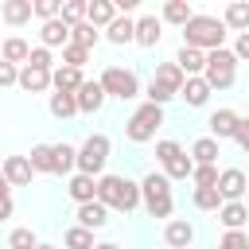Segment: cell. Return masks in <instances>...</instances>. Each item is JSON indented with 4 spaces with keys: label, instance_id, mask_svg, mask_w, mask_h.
Masks as SVG:
<instances>
[{
    "label": "cell",
    "instance_id": "obj_1",
    "mask_svg": "<svg viewBox=\"0 0 249 249\" xmlns=\"http://www.w3.org/2000/svg\"><path fill=\"white\" fill-rule=\"evenodd\" d=\"M183 47H195V51H218L226 47V23L218 16H206V12H195L187 23H183Z\"/></svg>",
    "mask_w": 249,
    "mask_h": 249
},
{
    "label": "cell",
    "instance_id": "obj_2",
    "mask_svg": "<svg viewBox=\"0 0 249 249\" xmlns=\"http://www.w3.org/2000/svg\"><path fill=\"white\" fill-rule=\"evenodd\" d=\"M97 202L105 210H121L132 214L140 206V183H132L128 175H101L97 179Z\"/></svg>",
    "mask_w": 249,
    "mask_h": 249
},
{
    "label": "cell",
    "instance_id": "obj_3",
    "mask_svg": "<svg viewBox=\"0 0 249 249\" xmlns=\"http://www.w3.org/2000/svg\"><path fill=\"white\" fill-rule=\"evenodd\" d=\"M140 206H144L148 218H171L175 195H171V179L163 171H148L140 179Z\"/></svg>",
    "mask_w": 249,
    "mask_h": 249
},
{
    "label": "cell",
    "instance_id": "obj_4",
    "mask_svg": "<svg viewBox=\"0 0 249 249\" xmlns=\"http://www.w3.org/2000/svg\"><path fill=\"white\" fill-rule=\"evenodd\" d=\"M160 128H163V109L152 105V101H144V105H136V109L128 113V121H124V140H128V144H148V140H156Z\"/></svg>",
    "mask_w": 249,
    "mask_h": 249
},
{
    "label": "cell",
    "instance_id": "obj_5",
    "mask_svg": "<svg viewBox=\"0 0 249 249\" xmlns=\"http://www.w3.org/2000/svg\"><path fill=\"white\" fill-rule=\"evenodd\" d=\"M179 89H183V70L175 62H160L156 74H152V82L144 86V101H152V105L163 109L171 97H179Z\"/></svg>",
    "mask_w": 249,
    "mask_h": 249
},
{
    "label": "cell",
    "instance_id": "obj_6",
    "mask_svg": "<svg viewBox=\"0 0 249 249\" xmlns=\"http://www.w3.org/2000/svg\"><path fill=\"white\" fill-rule=\"evenodd\" d=\"M109 152H113V144H109V136L105 132H89L86 140H82V148H78V175H89V179H101V171H105V163H109Z\"/></svg>",
    "mask_w": 249,
    "mask_h": 249
},
{
    "label": "cell",
    "instance_id": "obj_7",
    "mask_svg": "<svg viewBox=\"0 0 249 249\" xmlns=\"http://www.w3.org/2000/svg\"><path fill=\"white\" fill-rule=\"evenodd\" d=\"M202 82L210 86V93H214V89H230V86L237 82V58H233V51H230V47H218V51H210V54H206Z\"/></svg>",
    "mask_w": 249,
    "mask_h": 249
},
{
    "label": "cell",
    "instance_id": "obj_8",
    "mask_svg": "<svg viewBox=\"0 0 249 249\" xmlns=\"http://www.w3.org/2000/svg\"><path fill=\"white\" fill-rule=\"evenodd\" d=\"M97 82H101L105 97H117V101L140 97V78H136V70H128V66H105Z\"/></svg>",
    "mask_w": 249,
    "mask_h": 249
},
{
    "label": "cell",
    "instance_id": "obj_9",
    "mask_svg": "<svg viewBox=\"0 0 249 249\" xmlns=\"http://www.w3.org/2000/svg\"><path fill=\"white\" fill-rule=\"evenodd\" d=\"M214 187H218L222 202H245V187H249V175H245L241 167H222Z\"/></svg>",
    "mask_w": 249,
    "mask_h": 249
},
{
    "label": "cell",
    "instance_id": "obj_10",
    "mask_svg": "<svg viewBox=\"0 0 249 249\" xmlns=\"http://www.w3.org/2000/svg\"><path fill=\"white\" fill-rule=\"evenodd\" d=\"M160 39H163V23H160V16H140L136 19V35H132V43L136 47H144V51H152V47H160Z\"/></svg>",
    "mask_w": 249,
    "mask_h": 249
},
{
    "label": "cell",
    "instance_id": "obj_11",
    "mask_svg": "<svg viewBox=\"0 0 249 249\" xmlns=\"http://www.w3.org/2000/svg\"><path fill=\"white\" fill-rule=\"evenodd\" d=\"M237 113L233 109H214L210 117H206V128H210V136L222 144V140H233V132H237Z\"/></svg>",
    "mask_w": 249,
    "mask_h": 249
},
{
    "label": "cell",
    "instance_id": "obj_12",
    "mask_svg": "<svg viewBox=\"0 0 249 249\" xmlns=\"http://www.w3.org/2000/svg\"><path fill=\"white\" fill-rule=\"evenodd\" d=\"M191 241H195V226L187 218H171L163 226V245L167 249H191Z\"/></svg>",
    "mask_w": 249,
    "mask_h": 249
},
{
    "label": "cell",
    "instance_id": "obj_13",
    "mask_svg": "<svg viewBox=\"0 0 249 249\" xmlns=\"http://www.w3.org/2000/svg\"><path fill=\"white\" fill-rule=\"evenodd\" d=\"M16 86H19L23 93H47V89H51V70H39V66H27V62H23Z\"/></svg>",
    "mask_w": 249,
    "mask_h": 249
},
{
    "label": "cell",
    "instance_id": "obj_14",
    "mask_svg": "<svg viewBox=\"0 0 249 249\" xmlns=\"http://www.w3.org/2000/svg\"><path fill=\"white\" fill-rule=\"evenodd\" d=\"M74 101H78V113H97V109L105 105V89H101V82H97V78H86L82 89L74 93Z\"/></svg>",
    "mask_w": 249,
    "mask_h": 249
},
{
    "label": "cell",
    "instance_id": "obj_15",
    "mask_svg": "<svg viewBox=\"0 0 249 249\" xmlns=\"http://www.w3.org/2000/svg\"><path fill=\"white\" fill-rule=\"evenodd\" d=\"M74 218H78L74 226H82V230H89V233H93V230H105V226H109V210H105V206H101L97 198H93V202H82Z\"/></svg>",
    "mask_w": 249,
    "mask_h": 249
},
{
    "label": "cell",
    "instance_id": "obj_16",
    "mask_svg": "<svg viewBox=\"0 0 249 249\" xmlns=\"http://www.w3.org/2000/svg\"><path fill=\"white\" fill-rule=\"evenodd\" d=\"M113 19H117V4H113V0H86V23H89V27L105 31Z\"/></svg>",
    "mask_w": 249,
    "mask_h": 249
},
{
    "label": "cell",
    "instance_id": "obj_17",
    "mask_svg": "<svg viewBox=\"0 0 249 249\" xmlns=\"http://www.w3.org/2000/svg\"><path fill=\"white\" fill-rule=\"evenodd\" d=\"M171 62L183 70V78H202V66H206V51H195V47H179Z\"/></svg>",
    "mask_w": 249,
    "mask_h": 249
},
{
    "label": "cell",
    "instance_id": "obj_18",
    "mask_svg": "<svg viewBox=\"0 0 249 249\" xmlns=\"http://www.w3.org/2000/svg\"><path fill=\"white\" fill-rule=\"evenodd\" d=\"M0 171H4V179H8V187H27L31 183V163H27V156H8L4 163H0Z\"/></svg>",
    "mask_w": 249,
    "mask_h": 249
},
{
    "label": "cell",
    "instance_id": "obj_19",
    "mask_svg": "<svg viewBox=\"0 0 249 249\" xmlns=\"http://www.w3.org/2000/svg\"><path fill=\"white\" fill-rule=\"evenodd\" d=\"M31 16H35L31 0H4V4H0V19H4V23H12V27L31 23Z\"/></svg>",
    "mask_w": 249,
    "mask_h": 249
},
{
    "label": "cell",
    "instance_id": "obj_20",
    "mask_svg": "<svg viewBox=\"0 0 249 249\" xmlns=\"http://www.w3.org/2000/svg\"><path fill=\"white\" fill-rule=\"evenodd\" d=\"M132 35H136V19H132V16H121V12H117V19L105 27V39H109L113 47H128Z\"/></svg>",
    "mask_w": 249,
    "mask_h": 249
},
{
    "label": "cell",
    "instance_id": "obj_21",
    "mask_svg": "<svg viewBox=\"0 0 249 249\" xmlns=\"http://www.w3.org/2000/svg\"><path fill=\"white\" fill-rule=\"evenodd\" d=\"M82 70H74V66H54L51 70V86H54V93H78L82 89Z\"/></svg>",
    "mask_w": 249,
    "mask_h": 249
},
{
    "label": "cell",
    "instance_id": "obj_22",
    "mask_svg": "<svg viewBox=\"0 0 249 249\" xmlns=\"http://www.w3.org/2000/svg\"><path fill=\"white\" fill-rule=\"evenodd\" d=\"M222 23H226V31H249V0H233V4H226V12L218 16Z\"/></svg>",
    "mask_w": 249,
    "mask_h": 249
},
{
    "label": "cell",
    "instance_id": "obj_23",
    "mask_svg": "<svg viewBox=\"0 0 249 249\" xmlns=\"http://www.w3.org/2000/svg\"><path fill=\"white\" fill-rule=\"evenodd\" d=\"M179 97L187 101V109H202V105L210 101V86H206L202 78H183V89H179Z\"/></svg>",
    "mask_w": 249,
    "mask_h": 249
},
{
    "label": "cell",
    "instance_id": "obj_24",
    "mask_svg": "<svg viewBox=\"0 0 249 249\" xmlns=\"http://www.w3.org/2000/svg\"><path fill=\"white\" fill-rule=\"evenodd\" d=\"M66 195H70L78 206H82V202H93V198H97V179H89V175H78V171H74V175H70V183H66Z\"/></svg>",
    "mask_w": 249,
    "mask_h": 249
},
{
    "label": "cell",
    "instance_id": "obj_25",
    "mask_svg": "<svg viewBox=\"0 0 249 249\" xmlns=\"http://www.w3.org/2000/svg\"><path fill=\"white\" fill-rule=\"evenodd\" d=\"M218 222L226 230H245L249 226V206L245 202H222L218 206Z\"/></svg>",
    "mask_w": 249,
    "mask_h": 249
},
{
    "label": "cell",
    "instance_id": "obj_26",
    "mask_svg": "<svg viewBox=\"0 0 249 249\" xmlns=\"http://www.w3.org/2000/svg\"><path fill=\"white\" fill-rule=\"evenodd\" d=\"M39 39H43L39 47H47V51H51V47H66V43H70V27H66L62 19H47V23L39 27Z\"/></svg>",
    "mask_w": 249,
    "mask_h": 249
},
{
    "label": "cell",
    "instance_id": "obj_27",
    "mask_svg": "<svg viewBox=\"0 0 249 249\" xmlns=\"http://www.w3.org/2000/svg\"><path fill=\"white\" fill-rule=\"evenodd\" d=\"M187 156H191L195 163H218V156H222V144H218L214 136H198V140L187 148Z\"/></svg>",
    "mask_w": 249,
    "mask_h": 249
},
{
    "label": "cell",
    "instance_id": "obj_28",
    "mask_svg": "<svg viewBox=\"0 0 249 249\" xmlns=\"http://www.w3.org/2000/svg\"><path fill=\"white\" fill-rule=\"evenodd\" d=\"M51 152H54V175H74V167H78V148L66 144V140H58V144H51Z\"/></svg>",
    "mask_w": 249,
    "mask_h": 249
},
{
    "label": "cell",
    "instance_id": "obj_29",
    "mask_svg": "<svg viewBox=\"0 0 249 249\" xmlns=\"http://www.w3.org/2000/svg\"><path fill=\"white\" fill-rule=\"evenodd\" d=\"M191 16H195V8H191L187 0H167V4L160 8V23H171V27H183Z\"/></svg>",
    "mask_w": 249,
    "mask_h": 249
},
{
    "label": "cell",
    "instance_id": "obj_30",
    "mask_svg": "<svg viewBox=\"0 0 249 249\" xmlns=\"http://www.w3.org/2000/svg\"><path fill=\"white\" fill-rule=\"evenodd\" d=\"M27 54H31V43H27V39H19V35L4 39V47H0V58H4V62H12V66L27 62Z\"/></svg>",
    "mask_w": 249,
    "mask_h": 249
},
{
    "label": "cell",
    "instance_id": "obj_31",
    "mask_svg": "<svg viewBox=\"0 0 249 249\" xmlns=\"http://www.w3.org/2000/svg\"><path fill=\"white\" fill-rule=\"evenodd\" d=\"M27 163H31V171H39V175H54V152H51V144H35V148L27 152Z\"/></svg>",
    "mask_w": 249,
    "mask_h": 249
},
{
    "label": "cell",
    "instance_id": "obj_32",
    "mask_svg": "<svg viewBox=\"0 0 249 249\" xmlns=\"http://www.w3.org/2000/svg\"><path fill=\"white\" fill-rule=\"evenodd\" d=\"M191 171H195V160H191L187 152H179V156H171V160L163 163V175H167L171 183H179V179H191Z\"/></svg>",
    "mask_w": 249,
    "mask_h": 249
},
{
    "label": "cell",
    "instance_id": "obj_33",
    "mask_svg": "<svg viewBox=\"0 0 249 249\" xmlns=\"http://www.w3.org/2000/svg\"><path fill=\"white\" fill-rule=\"evenodd\" d=\"M97 39H101V31H97V27H89L86 19L70 27V43H74V47H82V51H93V47H97Z\"/></svg>",
    "mask_w": 249,
    "mask_h": 249
},
{
    "label": "cell",
    "instance_id": "obj_34",
    "mask_svg": "<svg viewBox=\"0 0 249 249\" xmlns=\"http://www.w3.org/2000/svg\"><path fill=\"white\" fill-rule=\"evenodd\" d=\"M47 109H51V117H58V121H70V117L78 113V101H74V93H51Z\"/></svg>",
    "mask_w": 249,
    "mask_h": 249
},
{
    "label": "cell",
    "instance_id": "obj_35",
    "mask_svg": "<svg viewBox=\"0 0 249 249\" xmlns=\"http://www.w3.org/2000/svg\"><path fill=\"white\" fill-rule=\"evenodd\" d=\"M191 202H195V210H214V214H218L222 195H218V187H195V191H191Z\"/></svg>",
    "mask_w": 249,
    "mask_h": 249
},
{
    "label": "cell",
    "instance_id": "obj_36",
    "mask_svg": "<svg viewBox=\"0 0 249 249\" xmlns=\"http://www.w3.org/2000/svg\"><path fill=\"white\" fill-rule=\"evenodd\" d=\"M62 245H66V249H93L97 241H93V233H89V230L70 226V230H62Z\"/></svg>",
    "mask_w": 249,
    "mask_h": 249
},
{
    "label": "cell",
    "instance_id": "obj_37",
    "mask_svg": "<svg viewBox=\"0 0 249 249\" xmlns=\"http://www.w3.org/2000/svg\"><path fill=\"white\" fill-rule=\"evenodd\" d=\"M58 19H62L66 27L82 23V19H86V0H62V8H58Z\"/></svg>",
    "mask_w": 249,
    "mask_h": 249
},
{
    "label": "cell",
    "instance_id": "obj_38",
    "mask_svg": "<svg viewBox=\"0 0 249 249\" xmlns=\"http://www.w3.org/2000/svg\"><path fill=\"white\" fill-rule=\"evenodd\" d=\"M191 183H195V187H214V183H218V163H195Z\"/></svg>",
    "mask_w": 249,
    "mask_h": 249
},
{
    "label": "cell",
    "instance_id": "obj_39",
    "mask_svg": "<svg viewBox=\"0 0 249 249\" xmlns=\"http://www.w3.org/2000/svg\"><path fill=\"white\" fill-rule=\"evenodd\" d=\"M39 245V237L27 230V226H16L12 233H8V249H35Z\"/></svg>",
    "mask_w": 249,
    "mask_h": 249
},
{
    "label": "cell",
    "instance_id": "obj_40",
    "mask_svg": "<svg viewBox=\"0 0 249 249\" xmlns=\"http://www.w3.org/2000/svg\"><path fill=\"white\" fill-rule=\"evenodd\" d=\"M86 62H89V51H82V47H74V43H66V47H62V66L82 70Z\"/></svg>",
    "mask_w": 249,
    "mask_h": 249
},
{
    "label": "cell",
    "instance_id": "obj_41",
    "mask_svg": "<svg viewBox=\"0 0 249 249\" xmlns=\"http://www.w3.org/2000/svg\"><path fill=\"white\" fill-rule=\"evenodd\" d=\"M27 66H39V70H54V54H51L47 47H31V54H27Z\"/></svg>",
    "mask_w": 249,
    "mask_h": 249
},
{
    "label": "cell",
    "instance_id": "obj_42",
    "mask_svg": "<svg viewBox=\"0 0 249 249\" xmlns=\"http://www.w3.org/2000/svg\"><path fill=\"white\" fill-rule=\"evenodd\" d=\"M218 249H249L245 230H226V233H222V241H218Z\"/></svg>",
    "mask_w": 249,
    "mask_h": 249
},
{
    "label": "cell",
    "instance_id": "obj_43",
    "mask_svg": "<svg viewBox=\"0 0 249 249\" xmlns=\"http://www.w3.org/2000/svg\"><path fill=\"white\" fill-rule=\"evenodd\" d=\"M31 8H35V16L47 23V19H58V8H62V4H58V0H31Z\"/></svg>",
    "mask_w": 249,
    "mask_h": 249
},
{
    "label": "cell",
    "instance_id": "obj_44",
    "mask_svg": "<svg viewBox=\"0 0 249 249\" xmlns=\"http://www.w3.org/2000/svg\"><path fill=\"white\" fill-rule=\"evenodd\" d=\"M179 152H183L179 140H156V160H160V167H163L171 156H179Z\"/></svg>",
    "mask_w": 249,
    "mask_h": 249
},
{
    "label": "cell",
    "instance_id": "obj_45",
    "mask_svg": "<svg viewBox=\"0 0 249 249\" xmlns=\"http://www.w3.org/2000/svg\"><path fill=\"white\" fill-rule=\"evenodd\" d=\"M16 78H19V66H12V62H4V58H0V89L16 86Z\"/></svg>",
    "mask_w": 249,
    "mask_h": 249
},
{
    "label": "cell",
    "instance_id": "obj_46",
    "mask_svg": "<svg viewBox=\"0 0 249 249\" xmlns=\"http://www.w3.org/2000/svg\"><path fill=\"white\" fill-rule=\"evenodd\" d=\"M230 51H233V58H237V62H249V31H241V35L233 39V47H230Z\"/></svg>",
    "mask_w": 249,
    "mask_h": 249
},
{
    "label": "cell",
    "instance_id": "obj_47",
    "mask_svg": "<svg viewBox=\"0 0 249 249\" xmlns=\"http://www.w3.org/2000/svg\"><path fill=\"white\" fill-rule=\"evenodd\" d=\"M233 140H237V144H241V152L249 156V117H241V121H237V132H233Z\"/></svg>",
    "mask_w": 249,
    "mask_h": 249
},
{
    "label": "cell",
    "instance_id": "obj_48",
    "mask_svg": "<svg viewBox=\"0 0 249 249\" xmlns=\"http://www.w3.org/2000/svg\"><path fill=\"white\" fill-rule=\"evenodd\" d=\"M12 210H16L12 195H0V222H8V218H12Z\"/></svg>",
    "mask_w": 249,
    "mask_h": 249
},
{
    "label": "cell",
    "instance_id": "obj_49",
    "mask_svg": "<svg viewBox=\"0 0 249 249\" xmlns=\"http://www.w3.org/2000/svg\"><path fill=\"white\" fill-rule=\"evenodd\" d=\"M93 249H121V245H117V241H97Z\"/></svg>",
    "mask_w": 249,
    "mask_h": 249
},
{
    "label": "cell",
    "instance_id": "obj_50",
    "mask_svg": "<svg viewBox=\"0 0 249 249\" xmlns=\"http://www.w3.org/2000/svg\"><path fill=\"white\" fill-rule=\"evenodd\" d=\"M0 195H8V179H4V171H0Z\"/></svg>",
    "mask_w": 249,
    "mask_h": 249
},
{
    "label": "cell",
    "instance_id": "obj_51",
    "mask_svg": "<svg viewBox=\"0 0 249 249\" xmlns=\"http://www.w3.org/2000/svg\"><path fill=\"white\" fill-rule=\"evenodd\" d=\"M35 249H54V245H47V241H39V245H35Z\"/></svg>",
    "mask_w": 249,
    "mask_h": 249
},
{
    "label": "cell",
    "instance_id": "obj_52",
    "mask_svg": "<svg viewBox=\"0 0 249 249\" xmlns=\"http://www.w3.org/2000/svg\"><path fill=\"white\" fill-rule=\"evenodd\" d=\"M245 206H249V187H245Z\"/></svg>",
    "mask_w": 249,
    "mask_h": 249
},
{
    "label": "cell",
    "instance_id": "obj_53",
    "mask_svg": "<svg viewBox=\"0 0 249 249\" xmlns=\"http://www.w3.org/2000/svg\"><path fill=\"white\" fill-rule=\"evenodd\" d=\"M245 237H249V226H245Z\"/></svg>",
    "mask_w": 249,
    "mask_h": 249
}]
</instances>
